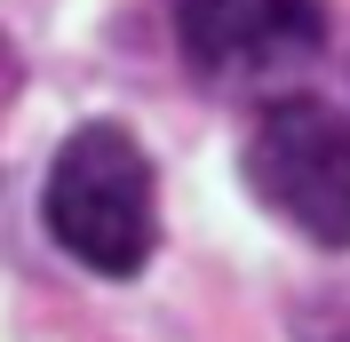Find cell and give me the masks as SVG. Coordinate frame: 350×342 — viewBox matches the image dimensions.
Instances as JSON below:
<instances>
[{"label": "cell", "instance_id": "cell-3", "mask_svg": "<svg viewBox=\"0 0 350 342\" xmlns=\"http://www.w3.org/2000/svg\"><path fill=\"white\" fill-rule=\"evenodd\" d=\"M175 48L207 88H279L327 48V0H175Z\"/></svg>", "mask_w": 350, "mask_h": 342}, {"label": "cell", "instance_id": "cell-2", "mask_svg": "<svg viewBox=\"0 0 350 342\" xmlns=\"http://www.w3.org/2000/svg\"><path fill=\"white\" fill-rule=\"evenodd\" d=\"M247 192L310 247H350V120L319 96H279L247 135Z\"/></svg>", "mask_w": 350, "mask_h": 342}, {"label": "cell", "instance_id": "cell-1", "mask_svg": "<svg viewBox=\"0 0 350 342\" xmlns=\"http://www.w3.org/2000/svg\"><path fill=\"white\" fill-rule=\"evenodd\" d=\"M40 215L72 263H88L96 278H135L159 247V183L144 144L111 120L72 128L48 159Z\"/></svg>", "mask_w": 350, "mask_h": 342}]
</instances>
